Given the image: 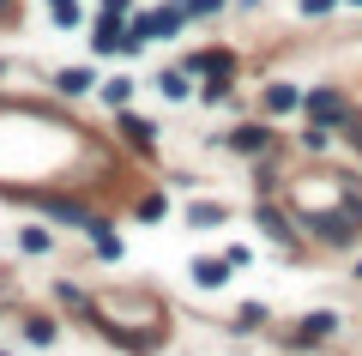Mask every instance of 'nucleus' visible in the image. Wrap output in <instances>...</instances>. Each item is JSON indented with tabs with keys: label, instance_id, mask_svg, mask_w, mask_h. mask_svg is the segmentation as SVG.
Masks as SVG:
<instances>
[{
	"label": "nucleus",
	"instance_id": "9",
	"mask_svg": "<svg viewBox=\"0 0 362 356\" xmlns=\"http://www.w3.org/2000/svg\"><path fill=\"white\" fill-rule=\"evenodd\" d=\"M103 97H109V109H121V103L133 97V79H109V85H103Z\"/></svg>",
	"mask_w": 362,
	"mask_h": 356
},
{
	"label": "nucleus",
	"instance_id": "11",
	"mask_svg": "<svg viewBox=\"0 0 362 356\" xmlns=\"http://www.w3.org/2000/svg\"><path fill=\"white\" fill-rule=\"evenodd\" d=\"M18 242H25V254H49V229H25Z\"/></svg>",
	"mask_w": 362,
	"mask_h": 356
},
{
	"label": "nucleus",
	"instance_id": "1",
	"mask_svg": "<svg viewBox=\"0 0 362 356\" xmlns=\"http://www.w3.org/2000/svg\"><path fill=\"white\" fill-rule=\"evenodd\" d=\"M230 266H235L230 254H223V260H194V284H199V290H218V284L230 278Z\"/></svg>",
	"mask_w": 362,
	"mask_h": 356
},
{
	"label": "nucleus",
	"instance_id": "17",
	"mask_svg": "<svg viewBox=\"0 0 362 356\" xmlns=\"http://www.w3.org/2000/svg\"><path fill=\"white\" fill-rule=\"evenodd\" d=\"M356 278H362V266H356Z\"/></svg>",
	"mask_w": 362,
	"mask_h": 356
},
{
	"label": "nucleus",
	"instance_id": "8",
	"mask_svg": "<svg viewBox=\"0 0 362 356\" xmlns=\"http://www.w3.org/2000/svg\"><path fill=\"white\" fill-rule=\"evenodd\" d=\"M25 338H30V344H54V320H42V314L25 320Z\"/></svg>",
	"mask_w": 362,
	"mask_h": 356
},
{
	"label": "nucleus",
	"instance_id": "10",
	"mask_svg": "<svg viewBox=\"0 0 362 356\" xmlns=\"http://www.w3.org/2000/svg\"><path fill=\"white\" fill-rule=\"evenodd\" d=\"M49 13L54 25H78V0H49Z\"/></svg>",
	"mask_w": 362,
	"mask_h": 356
},
{
	"label": "nucleus",
	"instance_id": "3",
	"mask_svg": "<svg viewBox=\"0 0 362 356\" xmlns=\"http://www.w3.org/2000/svg\"><path fill=\"white\" fill-rule=\"evenodd\" d=\"M121 133H127V145H139V151H151V121H145V115H121Z\"/></svg>",
	"mask_w": 362,
	"mask_h": 356
},
{
	"label": "nucleus",
	"instance_id": "4",
	"mask_svg": "<svg viewBox=\"0 0 362 356\" xmlns=\"http://www.w3.org/2000/svg\"><path fill=\"white\" fill-rule=\"evenodd\" d=\"M266 139H272L266 127H235V133H230V145H235V151H247V157H254V151H266Z\"/></svg>",
	"mask_w": 362,
	"mask_h": 356
},
{
	"label": "nucleus",
	"instance_id": "5",
	"mask_svg": "<svg viewBox=\"0 0 362 356\" xmlns=\"http://www.w3.org/2000/svg\"><path fill=\"white\" fill-rule=\"evenodd\" d=\"M54 85H61V97H78V91H90V73L85 67H66V73H54Z\"/></svg>",
	"mask_w": 362,
	"mask_h": 356
},
{
	"label": "nucleus",
	"instance_id": "15",
	"mask_svg": "<svg viewBox=\"0 0 362 356\" xmlns=\"http://www.w3.org/2000/svg\"><path fill=\"white\" fill-rule=\"evenodd\" d=\"M338 0H302V13H332Z\"/></svg>",
	"mask_w": 362,
	"mask_h": 356
},
{
	"label": "nucleus",
	"instance_id": "2",
	"mask_svg": "<svg viewBox=\"0 0 362 356\" xmlns=\"http://www.w3.org/2000/svg\"><path fill=\"white\" fill-rule=\"evenodd\" d=\"M308 109H314V121L326 127V121H338V115H344V97H338V91H314Z\"/></svg>",
	"mask_w": 362,
	"mask_h": 356
},
{
	"label": "nucleus",
	"instance_id": "16",
	"mask_svg": "<svg viewBox=\"0 0 362 356\" xmlns=\"http://www.w3.org/2000/svg\"><path fill=\"white\" fill-rule=\"evenodd\" d=\"M103 13H115V18H121V13H127V0H103Z\"/></svg>",
	"mask_w": 362,
	"mask_h": 356
},
{
	"label": "nucleus",
	"instance_id": "14",
	"mask_svg": "<svg viewBox=\"0 0 362 356\" xmlns=\"http://www.w3.org/2000/svg\"><path fill=\"white\" fill-rule=\"evenodd\" d=\"M223 0H187V13H218Z\"/></svg>",
	"mask_w": 362,
	"mask_h": 356
},
{
	"label": "nucleus",
	"instance_id": "12",
	"mask_svg": "<svg viewBox=\"0 0 362 356\" xmlns=\"http://www.w3.org/2000/svg\"><path fill=\"white\" fill-rule=\"evenodd\" d=\"M157 91H163V97H187V79H181V73H163V79H157Z\"/></svg>",
	"mask_w": 362,
	"mask_h": 356
},
{
	"label": "nucleus",
	"instance_id": "13",
	"mask_svg": "<svg viewBox=\"0 0 362 356\" xmlns=\"http://www.w3.org/2000/svg\"><path fill=\"white\" fill-rule=\"evenodd\" d=\"M187 217H194L199 229H206V224H223V205H194V212H187Z\"/></svg>",
	"mask_w": 362,
	"mask_h": 356
},
{
	"label": "nucleus",
	"instance_id": "7",
	"mask_svg": "<svg viewBox=\"0 0 362 356\" xmlns=\"http://www.w3.org/2000/svg\"><path fill=\"white\" fill-rule=\"evenodd\" d=\"M332 326H338V314H308L302 320V338H326Z\"/></svg>",
	"mask_w": 362,
	"mask_h": 356
},
{
	"label": "nucleus",
	"instance_id": "6",
	"mask_svg": "<svg viewBox=\"0 0 362 356\" xmlns=\"http://www.w3.org/2000/svg\"><path fill=\"white\" fill-rule=\"evenodd\" d=\"M296 103H302V91H296V85H272V91H266V109H278V115L296 109Z\"/></svg>",
	"mask_w": 362,
	"mask_h": 356
},
{
	"label": "nucleus",
	"instance_id": "18",
	"mask_svg": "<svg viewBox=\"0 0 362 356\" xmlns=\"http://www.w3.org/2000/svg\"><path fill=\"white\" fill-rule=\"evenodd\" d=\"M0 73H6V67H0Z\"/></svg>",
	"mask_w": 362,
	"mask_h": 356
}]
</instances>
